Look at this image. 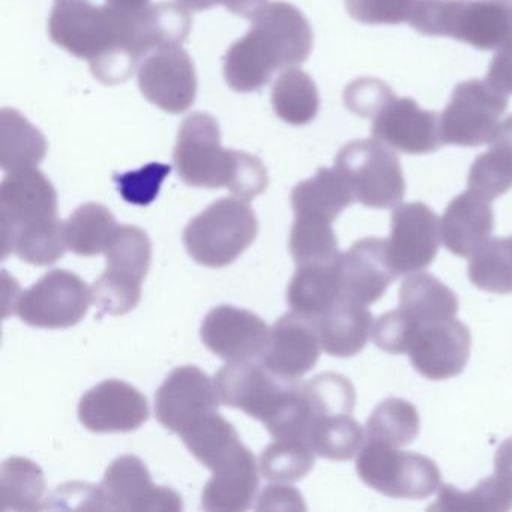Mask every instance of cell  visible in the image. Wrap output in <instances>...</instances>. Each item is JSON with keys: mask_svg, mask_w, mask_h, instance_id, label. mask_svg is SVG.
Wrapping results in <instances>:
<instances>
[{"mask_svg": "<svg viewBox=\"0 0 512 512\" xmlns=\"http://www.w3.org/2000/svg\"><path fill=\"white\" fill-rule=\"evenodd\" d=\"M116 229L115 217L106 206L86 203L65 223L68 250L83 257L106 253Z\"/></svg>", "mask_w": 512, "mask_h": 512, "instance_id": "4dcf8cb0", "label": "cell"}, {"mask_svg": "<svg viewBox=\"0 0 512 512\" xmlns=\"http://www.w3.org/2000/svg\"><path fill=\"white\" fill-rule=\"evenodd\" d=\"M320 349L316 320L292 311L272 326L260 364L275 376L296 382L313 370L319 361Z\"/></svg>", "mask_w": 512, "mask_h": 512, "instance_id": "9a60e30c", "label": "cell"}, {"mask_svg": "<svg viewBox=\"0 0 512 512\" xmlns=\"http://www.w3.org/2000/svg\"><path fill=\"white\" fill-rule=\"evenodd\" d=\"M319 92L304 71L289 68L272 88V106L278 118L290 125H307L319 112Z\"/></svg>", "mask_w": 512, "mask_h": 512, "instance_id": "1f68e13d", "label": "cell"}, {"mask_svg": "<svg viewBox=\"0 0 512 512\" xmlns=\"http://www.w3.org/2000/svg\"><path fill=\"white\" fill-rule=\"evenodd\" d=\"M215 383L194 365L175 368L160 386L155 398L158 421L179 434L218 412L220 406Z\"/></svg>", "mask_w": 512, "mask_h": 512, "instance_id": "9c48e42d", "label": "cell"}, {"mask_svg": "<svg viewBox=\"0 0 512 512\" xmlns=\"http://www.w3.org/2000/svg\"><path fill=\"white\" fill-rule=\"evenodd\" d=\"M440 239L439 218L427 205L415 202L395 208L391 236L386 241L395 274H416L428 268L436 259Z\"/></svg>", "mask_w": 512, "mask_h": 512, "instance_id": "30bf717a", "label": "cell"}, {"mask_svg": "<svg viewBox=\"0 0 512 512\" xmlns=\"http://www.w3.org/2000/svg\"><path fill=\"white\" fill-rule=\"evenodd\" d=\"M418 326L400 308H397L391 313L383 314L374 322L371 337H373L374 344L383 352L400 355L409 350Z\"/></svg>", "mask_w": 512, "mask_h": 512, "instance_id": "f6af8a7d", "label": "cell"}, {"mask_svg": "<svg viewBox=\"0 0 512 512\" xmlns=\"http://www.w3.org/2000/svg\"><path fill=\"white\" fill-rule=\"evenodd\" d=\"M214 383L221 404L241 409L265 424L295 382L275 376L263 364L239 361L224 365Z\"/></svg>", "mask_w": 512, "mask_h": 512, "instance_id": "8fae6325", "label": "cell"}, {"mask_svg": "<svg viewBox=\"0 0 512 512\" xmlns=\"http://www.w3.org/2000/svg\"><path fill=\"white\" fill-rule=\"evenodd\" d=\"M185 184L197 188H227L250 202L268 187V173L259 158L221 146L220 127L211 115L185 119L173 152Z\"/></svg>", "mask_w": 512, "mask_h": 512, "instance_id": "7a4b0ae2", "label": "cell"}, {"mask_svg": "<svg viewBox=\"0 0 512 512\" xmlns=\"http://www.w3.org/2000/svg\"><path fill=\"white\" fill-rule=\"evenodd\" d=\"M257 511H305L304 499L293 487L269 485L260 494Z\"/></svg>", "mask_w": 512, "mask_h": 512, "instance_id": "c3c4849f", "label": "cell"}, {"mask_svg": "<svg viewBox=\"0 0 512 512\" xmlns=\"http://www.w3.org/2000/svg\"><path fill=\"white\" fill-rule=\"evenodd\" d=\"M289 250L296 266L334 263L341 257L331 223L314 218L296 217L290 232Z\"/></svg>", "mask_w": 512, "mask_h": 512, "instance_id": "f35d334b", "label": "cell"}, {"mask_svg": "<svg viewBox=\"0 0 512 512\" xmlns=\"http://www.w3.org/2000/svg\"><path fill=\"white\" fill-rule=\"evenodd\" d=\"M178 2L191 11L211 10L218 5H223L236 16L250 20H253L269 4L268 0H178Z\"/></svg>", "mask_w": 512, "mask_h": 512, "instance_id": "681fc988", "label": "cell"}, {"mask_svg": "<svg viewBox=\"0 0 512 512\" xmlns=\"http://www.w3.org/2000/svg\"><path fill=\"white\" fill-rule=\"evenodd\" d=\"M172 167L167 164L151 163L136 172L116 176L119 193L131 205H151L160 193L164 179L170 175Z\"/></svg>", "mask_w": 512, "mask_h": 512, "instance_id": "7bdbcfd3", "label": "cell"}, {"mask_svg": "<svg viewBox=\"0 0 512 512\" xmlns=\"http://www.w3.org/2000/svg\"><path fill=\"white\" fill-rule=\"evenodd\" d=\"M338 262L298 266L287 289L293 311L316 320L341 298Z\"/></svg>", "mask_w": 512, "mask_h": 512, "instance_id": "d4e9b609", "label": "cell"}, {"mask_svg": "<svg viewBox=\"0 0 512 512\" xmlns=\"http://www.w3.org/2000/svg\"><path fill=\"white\" fill-rule=\"evenodd\" d=\"M371 134L392 151L422 155L442 148L440 118L412 98H392L373 118Z\"/></svg>", "mask_w": 512, "mask_h": 512, "instance_id": "5bb4252c", "label": "cell"}, {"mask_svg": "<svg viewBox=\"0 0 512 512\" xmlns=\"http://www.w3.org/2000/svg\"><path fill=\"white\" fill-rule=\"evenodd\" d=\"M152 245L148 235L136 226L116 229L106 250L107 272L143 281L151 268Z\"/></svg>", "mask_w": 512, "mask_h": 512, "instance_id": "8d00e7d4", "label": "cell"}, {"mask_svg": "<svg viewBox=\"0 0 512 512\" xmlns=\"http://www.w3.org/2000/svg\"><path fill=\"white\" fill-rule=\"evenodd\" d=\"M470 350L472 335L469 328L454 317L419 325L407 355L421 376L446 380L463 373Z\"/></svg>", "mask_w": 512, "mask_h": 512, "instance_id": "7c38bea8", "label": "cell"}, {"mask_svg": "<svg viewBox=\"0 0 512 512\" xmlns=\"http://www.w3.org/2000/svg\"><path fill=\"white\" fill-rule=\"evenodd\" d=\"M311 49L313 32L301 11L286 2H274L254 17L250 32L230 47L224 77L235 91H257L275 71L307 61Z\"/></svg>", "mask_w": 512, "mask_h": 512, "instance_id": "6da1fadb", "label": "cell"}, {"mask_svg": "<svg viewBox=\"0 0 512 512\" xmlns=\"http://www.w3.org/2000/svg\"><path fill=\"white\" fill-rule=\"evenodd\" d=\"M398 308L416 325L454 319L458 299L442 281L427 272H416L400 287Z\"/></svg>", "mask_w": 512, "mask_h": 512, "instance_id": "83f0119b", "label": "cell"}, {"mask_svg": "<svg viewBox=\"0 0 512 512\" xmlns=\"http://www.w3.org/2000/svg\"><path fill=\"white\" fill-rule=\"evenodd\" d=\"M335 170L356 202L367 208H394L406 193L397 155L379 140H355L344 145L335 158Z\"/></svg>", "mask_w": 512, "mask_h": 512, "instance_id": "5b68a950", "label": "cell"}, {"mask_svg": "<svg viewBox=\"0 0 512 512\" xmlns=\"http://www.w3.org/2000/svg\"><path fill=\"white\" fill-rule=\"evenodd\" d=\"M314 454L308 440L277 439L260 455V472L268 481H299L313 469Z\"/></svg>", "mask_w": 512, "mask_h": 512, "instance_id": "ab89813d", "label": "cell"}, {"mask_svg": "<svg viewBox=\"0 0 512 512\" xmlns=\"http://www.w3.org/2000/svg\"><path fill=\"white\" fill-rule=\"evenodd\" d=\"M409 23L428 37L499 50L512 40V0H413Z\"/></svg>", "mask_w": 512, "mask_h": 512, "instance_id": "3957f363", "label": "cell"}, {"mask_svg": "<svg viewBox=\"0 0 512 512\" xmlns=\"http://www.w3.org/2000/svg\"><path fill=\"white\" fill-rule=\"evenodd\" d=\"M200 334L212 353L226 361L239 362L263 355L271 329L251 311L220 305L206 314Z\"/></svg>", "mask_w": 512, "mask_h": 512, "instance_id": "2e32d148", "label": "cell"}, {"mask_svg": "<svg viewBox=\"0 0 512 512\" xmlns=\"http://www.w3.org/2000/svg\"><path fill=\"white\" fill-rule=\"evenodd\" d=\"M341 296L358 304H374L398 277L389 262L385 239L365 238L355 242L338 262Z\"/></svg>", "mask_w": 512, "mask_h": 512, "instance_id": "d6986e66", "label": "cell"}, {"mask_svg": "<svg viewBox=\"0 0 512 512\" xmlns=\"http://www.w3.org/2000/svg\"><path fill=\"white\" fill-rule=\"evenodd\" d=\"M181 437L191 454L211 470L242 446L238 431L218 412L188 428Z\"/></svg>", "mask_w": 512, "mask_h": 512, "instance_id": "d6a6232c", "label": "cell"}, {"mask_svg": "<svg viewBox=\"0 0 512 512\" xmlns=\"http://www.w3.org/2000/svg\"><path fill=\"white\" fill-rule=\"evenodd\" d=\"M502 2H508V0H502Z\"/></svg>", "mask_w": 512, "mask_h": 512, "instance_id": "db71d44e", "label": "cell"}, {"mask_svg": "<svg viewBox=\"0 0 512 512\" xmlns=\"http://www.w3.org/2000/svg\"><path fill=\"white\" fill-rule=\"evenodd\" d=\"M43 134L32 127L17 110L0 113V163L5 172L34 169L46 157Z\"/></svg>", "mask_w": 512, "mask_h": 512, "instance_id": "f546056e", "label": "cell"}, {"mask_svg": "<svg viewBox=\"0 0 512 512\" xmlns=\"http://www.w3.org/2000/svg\"><path fill=\"white\" fill-rule=\"evenodd\" d=\"M290 200L296 217L332 224L355 197L337 170L320 169L314 178L296 185Z\"/></svg>", "mask_w": 512, "mask_h": 512, "instance_id": "484cf974", "label": "cell"}, {"mask_svg": "<svg viewBox=\"0 0 512 512\" xmlns=\"http://www.w3.org/2000/svg\"><path fill=\"white\" fill-rule=\"evenodd\" d=\"M487 82L506 97L512 95V40L500 47L491 59Z\"/></svg>", "mask_w": 512, "mask_h": 512, "instance_id": "f907efd6", "label": "cell"}, {"mask_svg": "<svg viewBox=\"0 0 512 512\" xmlns=\"http://www.w3.org/2000/svg\"><path fill=\"white\" fill-rule=\"evenodd\" d=\"M304 391L313 407L314 416L352 415L355 388L347 377L323 373L304 383Z\"/></svg>", "mask_w": 512, "mask_h": 512, "instance_id": "60d3db41", "label": "cell"}, {"mask_svg": "<svg viewBox=\"0 0 512 512\" xmlns=\"http://www.w3.org/2000/svg\"><path fill=\"white\" fill-rule=\"evenodd\" d=\"M65 223L58 218L31 221L14 229H2V257L11 251L23 262L44 266L61 259L67 250Z\"/></svg>", "mask_w": 512, "mask_h": 512, "instance_id": "cb8c5ba5", "label": "cell"}, {"mask_svg": "<svg viewBox=\"0 0 512 512\" xmlns=\"http://www.w3.org/2000/svg\"><path fill=\"white\" fill-rule=\"evenodd\" d=\"M394 97V92L380 80L359 79L347 86L344 103L350 112L373 119Z\"/></svg>", "mask_w": 512, "mask_h": 512, "instance_id": "7dc6e473", "label": "cell"}, {"mask_svg": "<svg viewBox=\"0 0 512 512\" xmlns=\"http://www.w3.org/2000/svg\"><path fill=\"white\" fill-rule=\"evenodd\" d=\"M506 109L508 97L487 80L460 83L440 116L443 143L464 148L487 145Z\"/></svg>", "mask_w": 512, "mask_h": 512, "instance_id": "52a82bcc", "label": "cell"}, {"mask_svg": "<svg viewBox=\"0 0 512 512\" xmlns=\"http://www.w3.org/2000/svg\"><path fill=\"white\" fill-rule=\"evenodd\" d=\"M85 509V511H113L109 497L103 487L97 485L65 484L56 488L52 496L47 497L44 509Z\"/></svg>", "mask_w": 512, "mask_h": 512, "instance_id": "bcb514c9", "label": "cell"}, {"mask_svg": "<svg viewBox=\"0 0 512 512\" xmlns=\"http://www.w3.org/2000/svg\"><path fill=\"white\" fill-rule=\"evenodd\" d=\"M493 229L490 200L470 190L455 197L440 220V235L445 247L455 256L467 259H472L490 242Z\"/></svg>", "mask_w": 512, "mask_h": 512, "instance_id": "44dd1931", "label": "cell"}, {"mask_svg": "<svg viewBox=\"0 0 512 512\" xmlns=\"http://www.w3.org/2000/svg\"><path fill=\"white\" fill-rule=\"evenodd\" d=\"M473 286L496 295L512 293V236L493 239L470 259Z\"/></svg>", "mask_w": 512, "mask_h": 512, "instance_id": "74e56055", "label": "cell"}, {"mask_svg": "<svg viewBox=\"0 0 512 512\" xmlns=\"http://www.w3.org/2000/svg\"><path fill=\"white\" fill-rule=\"evenodd\" d=\"M103 490L113 511L178 512L182 499L172 488L157 487L140 458L124 455L116 458L104 475Z\"/></svg>", "mask_w": 512, "mask_h": 512, "instance_id": "e0dca14e", "label": "cell"}, {"mask_svg": "<svg viewBox=\"0 0 512 512\" xmlns=\"http://www.w3.org/2000/svg\"><path fill=\"white\" fill-rule=\"evenodd\" d=\"M494 469H496V475L512 484V437L506 439L497 449Z\"/></svg>", "mask_w": 512, "mask_h": 512, "instance_id": "816d5d0a", "label": "cell"}, {"mask_svg": "<svg viewBox=\"0 0 512 512\" xmlns=\"http://www.w3.org/2000/svg\"><path fill=\"white\" fill-rule=\"evenodd\" d=\"M92 302V290L79 275L55 269L22 293L16 311L35 328L64 329L77 325Z\"/></svg>", "mask_w": 512, "mask_h": 512, "instance_id": "ba28073f", "label": "cell"}, {"mask_svg": "<svg viewBox=\"0 0 512 512\" xmlns=\"http://www.w3.org/2000/svg\"><path fill=\"white\" fill-rule=\"evenodd\" d=\"M58 215V194L38 169L8 172L0 185V224L14 229L31 221Z\"/></svg>", "mask_w": 512, "mask_h": 512, "instance_id": "ffe728a7", "label": "cell"}, {"mask_svg": "<svg viewBox=\"0 0 512 512\" xmlns=\"http://www.w3.org/2000/svg\"><path fill=\"white\" fill-rule=\"evenodd\" d=\"M320 344L328 355L349 358L364 349L373 331L374 319L365 305L341 296L316 319Z\"/></svg>", "mask_w": 512, "mask_h": 512, "instance_id": "603a6c76", "label": "cell"}, {"mask_svg": "<svg viewBox=\"0 0 512 512\" xmlns=\"http://www.w3.org/2000/svg\"><path fill=\"white\" fill-rule=\"evenodd\" d=\"M356 472L368 487L394 499H427L442 487L431 458L368 440L356 458Z\"/></svg>", "mask_w": 512, "mask_h": 512, "instance_id": "8992f818", "label": "cell"}, {"mask_svg": "<svg viewBox=\"0 0 512 512\" xmlns=\"http://www.w3.org/2000/svg\"><path fill=\"white\" fill-rule=\"evenodd\" d=\"M419 433V415L416 407L401 398H388L371 413L365 427L368 442L382 445H410Z\"/></svg>", "mask_w": 512, "mask_h": 512, "instance_id": "e575fe53", "label": "cell"}, {"mask_svg": "<svg viewBox=\"0 0 512 512\" xmlns=\"http://www.w3.org/2000/svg\"><path fill=\"white\" fill-rule=\"evenodd\" d=\"M139 86L146 100L167 113H182L196 100V70L181 47L157 50L139 68Z\"/></svg>", "mask_w": 512, "mask_h": 512, "instance_id": "4fadbf2b", "label": "cell"}, {"mask_svg": "<svg viewBox=\"0 0 512 512\" xmlns=\"http://www.w3.org/2000/svg\"><path fill=\"white\" fill-rule=\"evenodd\" d=\"M257 218L241 199H221L190 221L184 244L190 256L208 268L235 262L257 236Z\"/></svg>", "mask_w": 512, "mask_h": 512, "instance_id": "277c9868", "label": "cell"}, {"mask_svg": "<svg viewBox=\"0 0 512 512\" xmlns=\"http://www.w3.org/2000/svg\"><path fill=\"white\" fill-rule=\"evenodd\" d=\"M148 416L145 395L122 380L94 386L79 404L80 422L94 433H128L145 424Z\"/></svg>", "mask_w": 512, "mask_h": 512, "instance_id": "ac0fdd59", "label": "cell"}, {"mask_svg": "<svg viewBox=\"0 0 512 512\" xmlns=\"http://www.w3.org/2000/svg\"><path fill=\"white\" fill-rule=\"evenodd\" d=\"M490 145L470 167L467 185L473 193L493 202L512 188V115L500 122Z\"/></svg>", "mask_w": 512, "mask_h": 512, "instance_id": "4316f807", "label": "cell"}, {"mask_svg": "<svg viewBox=\"0 0 512 512\" xmlns=\"http://www.w3.org/2000/svg\"><path fill=\"white\" fill-rule=\"evenodd\" d=\"M94 304L103 313L122 316L137 307L142 298V283L125 280L104 271L92 286Z\"/></svg>", "mask_w": 512, "mask_h": 512, "instance_id": "b9f144b4", "label": "cell"}, {"mask_svg": "<svg viewBox=\"0 0 512 512\" xmlns=\"http://www.w3.org/2000/svg\"><path fill=\"white\" fill-rule=\"evenodd\" d=\"M430 511L505 512L512 509V484L494 473L482 479L472 491H460L452 485H442L436 503Z\"/></svg>", "mask_w": 512, "mask_h": 512, "instance_id": "836d02e7", "label": "cell"}, {"mask_svg": "<svg viewBox=\"0 0 512 512\" xmlns=\"http://www.w3.org/2000/svg\"><path fill=\"white\" fill-rule=\"evenodd\" d=\"M413 0H346L350 17L364 25H400L409 22Z\"/></svg>", "mask_w": 512, "mask_h": 512, "instance_id": "ee69618b", "label": "cell"}, {"mask_svg": "<svg viewBox=\"0 0 512 512\" xmlns=\"http://www.w3.org/2000/svg\"><path fill=\"white\" fill-rule=\"evenodd\" d=\"M106 5L119 13L137 14L151 7V0H106Z\"/></svg>", "mask_w": 512, "mask_h": 512, "instance_id": "f5cc1de1", "label": "cell"}, {"mask_svg": "<svg viewBox=\"0 0 512 512\" xmlns=\"http://www.w3.org/2000/svg\"><path fill=\"white\" fill-rule=\"evenodd\" d=\"M43 470L29 458L11 457L0 470V511H43L46 505Z\"/></svg>", "mask_w": 512, "mask_h": 512, "instance_id": "f1b7e54d", "label": "cell"}, {"mask_svg": "<svg viewBox=\"0 0 512 512\" xmlns=\"http://www.w3.org/2000/svg\"><path fill=\"white\" fill-rule=\"evenodd\" d=\"M259 487L256 458L244 445L212 470L202 505L211 512H241L250 508Z\"/></svg>", "mask_w": 512, "mask_h": 512, "instance_id": "7402d4cb", "label": "cell"}, {"mask_svg": "<svg viewBox=\"0 0 512 512\" xmlns=\"http://www.w3.org/2000/svg\"><path fill=\"white\" fill-rule=\"evenodd\" d=\"M308 442L320 457L347 461L361 451L364 430L352 415L317 416Z\"/></svg>", "mask_w": 512, "mask_h": 512, "instance_id": "d590c367", "label": "cell"}]
</instances>
